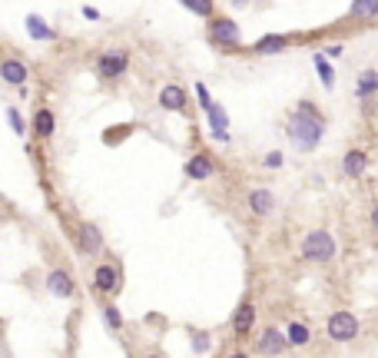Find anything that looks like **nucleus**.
Returning <instances> with one entry per match:
<instances>
[{"label": "nucleus", "mask_w": 378, "mask_h": 358, "mask_svg": "<svg viewBox=\"0 0 378 358\" xmlns=\"http://www.w3.org/2000/svg\"><path fill=\"white\" fill-rule=\"evenodd\" d=\"M54 130H57V116H54V110H50V107H40L37 113H34V136L50 139Z\"/></svg>", "instance_id": "obj_19"}, {"label": "nucleus", "mask_w": 378, "mask_h": 358, "mask_svg": "<svg viewBox=\"0 0 378 358\" xmlns=\"http://www.w3.org/2000/svg\"><path fill=\"white\" fill-rule=\"evenodd\" d=\"M183 172H186L192 183H206V179H212V176H216V163L209 159L206 153H192V159H186Z\"/></svg>", "instance_id": "obj_11"}, {"label": "nucleus", "mask_w": 378, "mask_h": 358, "mask_svg": "<svg viewBox=\"0 0 378 358\" xmlns=\"http://www.w3.org/2000/svg\"><path fill=\"white\" fill-rule=\"evenodd\" d=\"M256 352L265 358H276L285 352V335L279 332V328H265L263 335H259V342H256Z\"/></svg>", "instance_id": "obj_13"}, {"label": "nucleus", "mask_w": 378, "mask_h": 358, "mask_svg": "<svg viewBox=\"0 0 378 358\" xmlns=\"http://www.w3.org/2000/svg\"><path fill=\"white\" fill-rule=\"evenodd\" d=\"M229 358H249V355L246 352H236V355H229Z\"/></svg>", "instance_id": "obj_31"}, {"label": "nucleus", "mask_w": 378, "mask_h": 358, "mask_svg": "<svg viewBox=\"0 0 378 358\" xmlns=\"http://www.w3.org/2000/svg\"><path fill=\"white\" fill-rule=\"evenodd\" d=\"M76 245H80V252H87V256H100V252H103V232H100L93 223H80V226H76Z\"/></svg>", "instance_id": "obj_10"}, {"label": "nucleus", "mask_w": 378, "mask_h": 358, "mask_svg": "<svg viewBox=\"0 0 378 358\" xmlns=\"http://www.w3.org/2000/svg\"><path fill=\"white\" fill-rule=\"evenodd\" d=\"M150 358H156V355H150Z\"/></svg>", "instance_id": "obj_32"}, {"label": "nucleus", "mask_w": 378, "mask_h": 358, "mask_svg": "<svg viewBox=\"0 0 378 358\" xmlns=\"http://www.w3.org/2000/svg\"><path fill=\"white\" fill-rule=\"evenodd\" d=\"M368 170V153L365 150H348L342 156V172L348 176V179H362Z\"/></svg>", "instance_id": "obj_14"}, {"label": "nucleus", "mask_w": 378, "mask_h": 358, "mask_svg": "<svg viewBox=\"0 0 378 358\" xmlns=\"http://www.w3.org/2000/svg\"><path fill=\"white\" fill-rule=\"evenodd\" d=\"M309 342H312V332H309V325H305V322H292V325L285 328V345L305 348Z\"/></svg>", "instance_id": "obj_21"}, {"label": "nucleus", "mask_w": 378, "mask_h": 358, "mask_svg": "<svg viewBox=\"0 0 378 358\" xmlns=\"http://www.w3.org/2000/svg\"><path fill=\"white\" fill-rule=\"evenodd\" d=\"M130 50L126 47H110L96 57V76L100 80H120V76L130 70Z\"/></svg>", "instance_id": "obj_3"}, {"label": "nucleus", "mask_w": 378, "mask_h": 358, "mask_svg": "<svg viewBox=\"0 0 378 358\" xmlns=\"http://www.w3.org/2000/svg\"><path fill=\"white\" fill-rule=\"evenodd\" d=\"M325 328H329V339L332 342H352L359 335V319L352 312H332L329 322H325Z\"/></svg>", "instance_id": "obj_5"}, {"label": "nucleus", "mask_w": 378, "mask_h": 358, "mask_svg": "<svg viewBox=\"0 0 378 358\" xmlns=\"http://www.w3.org/2000/svg\"><path fill=\"white\" fill-rule=\"evenodd\" d=\"M246 209L256 219H269V216L276 212V192H272V189H252L246 199Z\"/></svg>", "instance_id": "obj_8"}, {"label": "nucleus", "mask_w": 378, "mask_h": 358, "mask_svg": "<svg viewBox=\"0 0 378 358\" xmlns=\"http://www.w3.org/2000/svg\"><path fill=\"white\" fill-rule=\"evenodd\" d=\"M355 93H359V100L362 103H368L372 96L378 93V74L368 67V70H362V76H359V87H355Z\"/></svg>", "instance_id": "obj_20"}, {"label": "nucleus", "mask_w": 378, "mask_h": 358, "mask_svg": "<svg viewBox=\"0 0 378 358\" xmlns=\"http://www.w3.org/2000/svg\"><path fill=\"white\" fill-rule=\"evenodd\" d=\"M289 43L292 40L285 37V34H269V37H259L252 43V50L259 54V57H272V54H285L289 50Z\"/></svg>", "instance_id": "obj_15"}, {"label": "nucleus", "mask_w": 378, "mask_h": 358, "mask_svg": "<svg viewBox=\"0 0 378 358\" xmlns=\"http://www.w3.org/2000/svg\"><path fill=\"white\" fill-rule=\"evenodd\" d=\"M209 116V126H212V139H219V143H226L229 139V113L212 100V107L206 110Z\"/></svg>", "instance_id": "obj_16"}, {"label": "nucleus", "mask_w": 378, "mask_h": 358, "mask_svg": "<svg viewBox=\"0 0 378 358\" xmlns=\"http://www.w3.org/2000/svg\"><path fill=\"white\" fill-rule=\"evenodd\" d=\"M103 319H107V325H110L113 332L123 328V315H120V309H116V305H107V309H103Z\"/></svg>", "instance_id": "obj_26"}, {"label": "nucleus", "mask_w": 378, "mask_h": 358, "mask_svg": "<svg viewBox=\"0 0 378 358\" xmlns=\"http://www.w3.org/2000/svg\"><path fill=\"white\" fill-rule=\"evenodd\" d=\"M0 80H3L7 87H27L30 67H27L20 57H3L0 60Z\"/></svg>", "instance_id": "obj_7"}, {"label": "nucleus", "mask_w": 378, "mask_h": 358, "mask_svg": "<svg viewBox=\"0 0 378 358\" xmlns=\"http://www.w3.org/2000/svg\"><path fill=\"white\" fill-rule=\"evenodd\" d=\"M342 54H345V47H342V43H332V47H329V57H342Z\"/></svg>", "instance_id": "obj_30"}, {"label": "nucleus", "mask_w": 378, "mask_h": 358, "mask_svg": "<svg viewBox=\"0 0 378 358\" xmlns=\"http://www.w3.org/2000/svg\"><path fill=\"white\" fill-rule=\"evenodd\" d=\"M156 103H159L166 113H186V107H189L186 87H179V83H166V87L159 90V96H156Z\"/></svg>", "instance_id": "obj_6"}, {"label": "nucleus", "mask_w": 378, "mask_h": 358, "mask_svg": "<svg viewBox=\"0 0 378 358\" xmlns=\"http://www.w3.org/2000/svg\"><path fill=\"white\" fill-rule=\"evenodd\" d=\"M179 3H183V7H186V10H192V14H196V17H216V3H212V0H179Z\"/></svg>", "instance_id": "obj_23"}, {"label": "nucleus", "mask_w": 378, "mask_h": 358, "mask_svg": "<svg viewBox=\"0 0 378 358\" xmlns=\"http://www.w3.org/2000/svg\"><path fill=\"white\" fill-rule=\"evenodd\" d=\"M7 120H10V126L17 136H27V123H23V116H20L17 107H7Z\"/></svg>", "instance_id": "obj_25"}, {"label": "nucleus", "mask_w": 378, "mask_h": 358, "mask_svg": "<svg viewBox=\"0 0 378 358\" xmlns=\"http://www.w3.org/2000/svg\"><path fill=\"white\" fill-rule=\"evenodd\" d=\"M192 90H196V96H199V107H203V113H206L209 107H212V96H209L206 83H196V87H192Z\"/></svg>", "instance_id": "obj_27"}, {"label": "nucleus", "mask_w": 378, "mask_h": 358, "mask_svg": "<svg viewBox=\"0 0 378 358\" xmlns=\"http://www.w3.org/2000/svg\"><path fill=\"white\" fill-rule=\"evenodd\" d=\"M93 289L100 295H113L120 289V269L113 262H100L93 269Z\"/></svg>", "instance_id": "obj_9"}, {"label": "nucleus", "mask_w": 378, "mask_h": 358, "mask_svg": "<svg viewBox=\"0 0 378 358\" xmlns=\"http://www.w3.org/2000/svg\"><path fill=\"white\" fill-rule=\"evenodd\" d=\"M285 136L299 153L319 150L322 136H325V116L319 113V107L309 100H299V107L285 120Z\"/></svg>", "instance_id": "obj_1"}, {"label": "nucleus", "mask_w": 378, "mask_h": 358, "mask_svg": "<svg viewBox=\"0 0 378 358\" xmlns=\"http://www.w3.org/2000/svg\"><path fill=\"white\" fill-rule=\"evenodd\" d=\"M378 14V0H352V17L372 20Z\"/></svg>", "instance_id": "obj_24"}, {"label": "nucleus", "mask_w": 378, "mask_h": 358, "mask_svg": "<svg viewBox=\"0 0 378 358\" xmlns=\"http://www.w3.org/2000/svg\"><path fill=\"white\" fill-rule=\"evenodd\" d=\"M312 63H315V74H319L322 87H325V90H332V87H335V70H332V63L322 57V54H315V57H312Z\"/></svg>", "instance_id": "obj_22"}, {"label": "nucleus", "mask_w": 378, "mask_h": 358, "mask_svg": "<svg viewBox=\"0 0 378 358\" xmlns=\"http://www.w3.org/2000/svg\"><path fill=\"white\" fill-rule=\"evenodd\" d=\"M265 166H272V170H279V166H282V153H269V156H265Z\"/></svg>", "instance_id": "obj_28"}, {"label": "nucleus", "mask_w": 378, "mask_h": 358, "mask_svg": "<svg viewBox=\"0 0 378 358\" xmlns=\"http://www.w3.org/2000/svg\"><path fill=\"white\" fill-rule=\"evenodd\" d=\"M47 292L57 295V299H70L76 292L74 276H70L67 269H50V272H47Z\"/></svg>", "instance_id": "obj_12"}, {"label": "nucleus", "mask_w": 378, "mask_h": 358, "mask_svg": "<svg viewBox=\"0 0 378 358\" xmlns=\"http://www.w3.org/2000/svg\"><path fill=\"white\" fill-rule=\"evenodd\" d=\"M252 325H256V309L243 302L239 309H236V315H232V335L236 339H246L249 332H252Z\"/></svg>", "instance_id": "obj_17"}, {"label": "nucleus", "mask_w": 378, "mask_h": 358, "mask_svg": "<svg viewBox=\"0 0 378 358\" xmlns=\"http://www.w3.org/2000/svg\"><path fill=\"white\" fill-rule=\"evenodd\" d=\"M239 40H243V34L232 17H209V43L232 50V47H239Z\"/></svg>", "instance_id": "obj_4"}, {"label": "nucleus", "mask_w": 378, "mask_h": 358, "mask_svg": "<svg viewBox=\"0 0 378 358\" xmlns=\"http://www.w3.org/2000/svg\"><path fill=\"white\" fill-rule=\"evenodd\" d=\"M23 27H27V34H30L34 40H40V43H54V40L60 37L57 30H54V27H50V23H47L43 17H37V14H30Z\"/></svg>", "instance_id": "obj_18"}, {"label": "nucleus", "mask_w": 378, "mask_h": 358, "mask_svg": "<svg viewBox=\"0 0 378 358\" xmlns=\"http://www.w3.org/2000/svg\"><path fill=\"white\" fill-rule=\"evenodd\" d=\"M299 252H302L305 262L322 265V262H332V259H335L339 245H335V239H332V232H325V229H312V232H305Z\"/></svg>", "instance_id": "obj_2"}, {"label": "nucleus", "mask_w": 378, "mask_h": 358, "mask_svg": "<svg viewBox=\"0 0 378 358\" xmlns=\"http://www.w3.org/2000/svg\"><path fill=\"white\" fill-rule=\"evenodd\" d=\"M83 17H87V20H100V10H96V7H87V3H83Z\"/></svg>", "instance_id": "obj_29"}]
</instances>
